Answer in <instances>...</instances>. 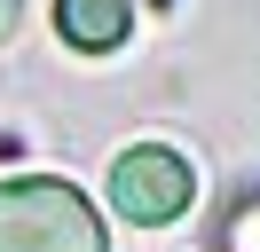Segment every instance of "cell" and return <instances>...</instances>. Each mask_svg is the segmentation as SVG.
<instances>
[{
  "label": "cell",
  "mask_w": 260,
  "mask_h": 252,
  "mask_svg": "<svg viewBox=\"0 0 260 252\" xmlns=\"http://www.w3.org/2000/svg\"><path fill=\"white\" fill-rule=\"evenodd\" d=\"M221 244H229V252H260V197H237V213H229Z\"/></svg>",
  "instance_id": "cell-4"
},
{
  "label": "cell",
  "mask_w": 260,
  "mask_h": 252,
  "mask_svg": "<svg viewBox=\"0 0 260 252\" xmlns=\"http://www.w3.org/2000/svg\"><path fill=\"white\" fill-rule=\"evenodd\" d=\"M189 197H197V166L174 150V142H134V150L111 166V205L134 220V229H166V220H181Z\"/></svg>",
  "instance_id": "cell-2"
},
{
  "label": "cell",
  "mask_w": 260,
  "mask_h": 252,
  "mask_svg": "<svg viewBox=\"0 0 260 252\" xmlns=\"http://www.w3.org/2000/svg\"><path fill=\"white\" fill-rule=\"evenodd\" d=\"M0 252H111L103 213L55 173L0 181Z\"/></svg>",
  "instance_id": "cell-1"
},
{
  "label": "cell",
  "mask_w": 260,
  "mask_h": 252,
  "mask_svg": "<svg viewBox=\"0 0 260 252\" xmlns=\"http://www.w3.org/2000/svg\"><path fill=\"white\" fill-rule=\"evenodd\" d=\"M55 32L87 55H111L134 32V0H55Z\"/></svg>",
  "instance_id": "cell-3"
},
{
  "label": "cell",
  "mask_w": 260,
  "mask_h": 252,
  "mask_svg": "<svg viewBox=\"0 0 260 252\" xmlns=\"http://www.w3.org/2000/svg\"><path fill=\"white\" fill-rule=\"evenodd\" d=\"M16 16H24V0H0V40L16 32Z\"/></svg>",
  "instance_id": "cell-5"
}]
</instances>
